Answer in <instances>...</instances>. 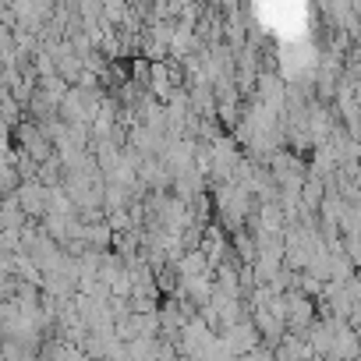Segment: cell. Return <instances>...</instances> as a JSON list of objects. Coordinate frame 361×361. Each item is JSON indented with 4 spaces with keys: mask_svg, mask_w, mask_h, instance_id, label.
I'll list each match as a JSON object with an SVG mask.
<instances>
[{
    "mask_svg": "<svg viewBox=\"0 0 361 361\" xmlns=\"http://www.w3.org/2000/svg\"><path fill=\"white\" fill-rule=\"evenodd\" d=\"M54 361H89L78 347H71V343H64V347H57L54 350Z\"/></svg>",
    "mask_w": 361,
    "mask_h": 361,
    "instance_id": "1",
    "label": "cell"
}]
</instances>
